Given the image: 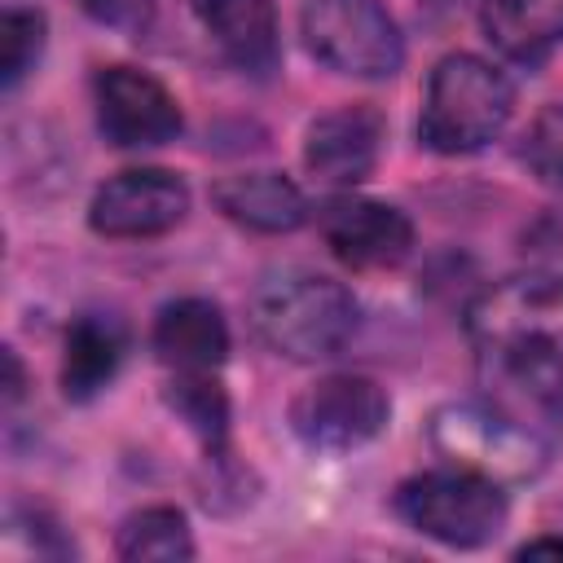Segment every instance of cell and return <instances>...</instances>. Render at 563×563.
I'll return each instance as SVG.
<instances>
[{
	"label": "cell",
	"instance_id": "obj_10",
	"mask_svg": "<svg viewBox=\"0 0 563 563\" xmlns=\"http://www.w3.org/2000/svg\"><path fill=\"white\" fill-rule=\"evenodd\" d=\"M325 246L334 251L339 264L374 273V268H396L413 251V220L378 198H339L321 216Z\"/></svg>",
	"mask_w": 563,
	"mask_h": 563
},
{
	"label": "cell",
	"instance_id": "obj_2",
	"mask_svg": "<svg viewBox=\"0 0 563 563\" xmlns=\"http://www.w3.org/2000/svg\"><path fill=\"white\" fill-rule=\"evenodd\" d=\"M510 114H515L510 79L475 53H449L427 75L418 141L435 154H475L506 132Z\"/></svg>",
	"mask_w": 563,
	"mask_h": 563
},
{
	"label": "cell",
	"instance_id": "obj_23",
	"mask_svg": "<svg viewBox=\"0 0 563 563\" xmlns=\"http://www.w3.org/2000/svg\"><path fill=\"white\" fill-rule=\"evenodd\" d=\"M4 365H9L4 396H9V400H18V396H22V361H18V352H4Z\"/></svg>",
	"mask_w": 563,
	"mask_h": 563
},
{
	"label": "cell",
	"instance_id": "obj_18",
	"mask_svg": "<svg viewBox=\"0 0 563 563\" xmlns=\"http://www.w3.org/2000/svg\"><path fill=\"white\" fill-rule=\"evenodd\" d=\"M167 409L207 444V453L224 449L229 435V396L224 387L211 378V369H176V378L167 383Z\"/></svg>",
	"mask_w": 563,
	"mask_h": 563
},
{
	"label": "cell",
	"instance_id": "obj_7",
	"mask_svg": "<svg viewBox=\"0 0 563 563\" xmlns=\"http://www.w3.org/2000/svg\"><path fill=\"white\" fill-rule=\"evenodd\" d=\"M391 418L387 391L365 374H325L290 400V431L321 453L369 444Z\"/></svg>",
	"mask_w": 563,
	"mask_h": 563
},
{
	"label": "cell",
	"instance_id": "obj_8",
	"mask_svg": "<svg viewBox=\"0 0 563 563\" xmlns=\"http://www.w3.org/2000/svg\"><path fill=\"white\" fill-rule=\"evenodd\" d=\"M92 101H97L101 136L119 150L163 145L185 123L167 84L136 66H101L92 79Z\"/></svg>",
	"mask_w": 563,
	"mask_h": 563
},
{
	"label": "cell",
	"instance_id": "obj_15",
	"mask_svg": "<svg viewBox=\"0 0 563 563\" xmlns=\"http://www.w3.org/2000/svg\"><path fill=\"white\" fill-rule=\"evenodd\" d=\"M128 352V330L119 317L106 312H84L66 325L62 343V391L66 400H92L123 365Z\"/></svg>",
	"mask_w": 563,
	"mask_h": 563
},
{
	"label": "cell",
	"instance_id": "obj_22",
	"mask_svg": "<svg viewBox=\"0 0 563 563\" xmlns=\"http://www.w3.org/2000/svg\"><path fill=\"white\" fill-rule=\"evenodd\" d=\"M515 559H559L563 563V537H537L515 550Z\"/></svg>",
	"mask_w": 563,
	"mask_h": 563
},
{
	"label": "cell",
	"instance_id": "obj_6",
	"mask_svg": "<svg viewBox=\"0 0 563 563\" xmlns=\"http://www.w3.org/2000/svg\"><path fill=\"white\" fill-rule=\"evenodd\" d=\"M308 53L352 79H387L405 62L396 18L378 0H308L299 13Z\"/></svg>",
	"mask_w": 563,
	"mask_h": 563
},
{
	"label": "cell",
	"instance_id": "obj_21",
	"mask_svg": "<svg viewBox=\"0 0 563 563\" xmlns=\"http://www.w3.org/2000/svg\"><path fill=\"white\" fill-rule=\"evenodd\" d=\"M84 13L101 26H114V31H136L150 22L154 13V0H79Z\"/></svg>",
	"mask_w": 563,
	"mask_h": 563
},
{
	"label": "cell",
	"instance_id": "obj_12",
	"mask_svg": "<svg viewBox=\"0 0 563 563\" xmlns=\"http://www.w3.org/2000/svg\"><path fill=\"white\" fill-rule=\"evenodd\" d=\"M194 13L211 31L216 48L246 75L264 79L282 62V31L273 0H194Z\"/></svg>",
	"mask_w": 563,
	"mask_h": 563
},
{
	"label": "cell",
	"instance_id": "obj_11",
	"mask_svg": "<svg viewBox=\"0 0 563 563\" xmlns=\"http://www.w3.org/2000/svg\"><path fill=\"white\" fill-rule=\"evenodd\" d=\"M383 154V114L365 101L325 110L303 132V167L325 185H361Z\"/></svg>",
	"mask_w": 563,
	"mask_h": 563
},
{
	"label": "cell",
	"instance_id": "obj_19",
	"mask_svg": "<svg viewBox=\"0 0 563 563\" xmlns=\"http://www.w3.org/2000/svg\"><path fill=\"white\" fill-rule=\"evenodd\" d=\"M44 31H48V22L40 9H9L0 18V79H4V88H18L22 75L40 62Z\"/></svg>",
	"mask_w": 563,
	"mask_h": 563
},
{
	"label": "cell",
	"instance_id": "obj_13",
	"mask_svg": "<svg viewBox=\"0 0 563 563\" xmlns=\"http://www.w3.org/2000/svg\"><path fill=\"white\" fill-rule=\"evenodd\" d=\"M211 202L220 216L251 233H290L308 220L303 189L282 172H233L211 185Z\"/></svg>",
	"mask_w": 563,
	"mask_h": 563
},
{
	"label": "cell",
	"instance_id": "obj_4",
	"mask_svg": "<svg viewBox=\"0 0 563 563\" xmlns=\"http://www.w3.org/2000/svg\"><path fill=\"white\" fill-rule=\"evenodd\" d=\"M431 449L462 471H475L493 484H528L550 466V444L537 427L484 400H449L427 422Z\"/></svg>",
	"mask_w": 563,
	"mask_h": 563
},
{
	"label": "cell",
	"instance_id": "obj_9",
	"mask_svg": "<svg viewBox=\"0 0 563 563\" xmlns=\"http://www.w3.org/2000/svg\"><path fill=\"white\" fill-rule=\"evenodd\" d=\"M189 211V185L167 167H128L110 176L92 202L88 224L101 238H158Z\"/></svg>",
	"mask_w": 563,
	"mask_h": 563
},
{
	"label": "cell",
	"instance_id": "obj_5",
	"mask_svg": "<svg viewBox=\"0 0 563 563\" xmlns=\"http://www.w3.org/2000/svg\"><path fill=\"white\" fill-rule=\"evenodd\" d=\"M391 506L413 532H422L449 550H479V545L497 541L506 528V515H510L501 484H493L475 471H462V466L422 471V475L405 479L396 488Z\"/></svg>",
	"mask_w": 563,
	"mask_h": 563
},
{
	"label": "cell",
	"instance_id": "obj_14",
	"mask_svg": "<svg viewBox=\"0 0 563 563\" xmlns=\"http://www.w3.org/2000/svg\"><path fill=\"white\" fill-rule=\"evenodd\" d=\"M154 352L172 369H216L229 356V321L211 299H176L154 317Z\"/></svg>",
	"mask_w": 563,
	"mask_h": 563
},
{
	"label": "cell",
	"instance_id": "obj_20",
	"mask_svg": "<svg viewBox=\"0 0 563 563\" xmlns=\"http://www.w3.org/2000/svg\"><path fill=\"white\" fill-rule=\"evenodd\" d=\"M519 158L523 167L550 185V189H563V97L541 106V114L528 123L523 132V145H519Z\"/></svg>",
	"mask_w": 563,
	"mask_h": 563
},
{
	"label": "cell",
	"instance_id": "obj_16",
	"mask_svg": "<svg viewBox=\"0 0 563 563\" xmlns=\"http://www.w3.org/2000/svg\"><path fill=\"white\" fill-rule=\"evenodd\" d=\"M479 26L510 62H541L563 44V0H484Z\"/></svg>",
	"mask_w": 563,
	"mask_h": 563
},
{
	"label": "cell",
	"instance_id": "obj_1",
	"mask_svg": "<svg viewBox=\"0 0 563 563\" xmlns=\"http://www.w3.org/2000/svg\"><path fill=\"white\" fill-rule=\"evenodd\" d=\"M251 330L286 361H325L356 334V299L325 273L282 268L255 286Z\"/></svg>",
	"mask_w": 563,
	"mask_h": 563
},
{
	"label": "cell",
	"instance_id": "obj_17",
	"mask_svg": "<svg viewBox=\"0 0 563 563\" xmlns=\"http://www.w3.org/2000/svg\"><path fill=\"white\" fill-rule=\"evenodd\" d=\"M114 550L128 563H185L194 559L189 519L176 506H141L119 523Z\"/></svg>",
	"mask_w": 563,
	"mask_h": 563
},
{
	"label": "cell",
	"instance_id": "obj_3",
	"mask_svg": "<svg viewBox=\"0 0 563 563\" xmlns=\"http://www.w3.org/2000/svg\"><path fill=\"white\" fill-rule=\"evenodd\" d=\"M466 334L488 365L563 356V273H515L479 290Z\"/></svg>",
	"mask_w": 563,
	"mask_h": 563
}]
</instances>
